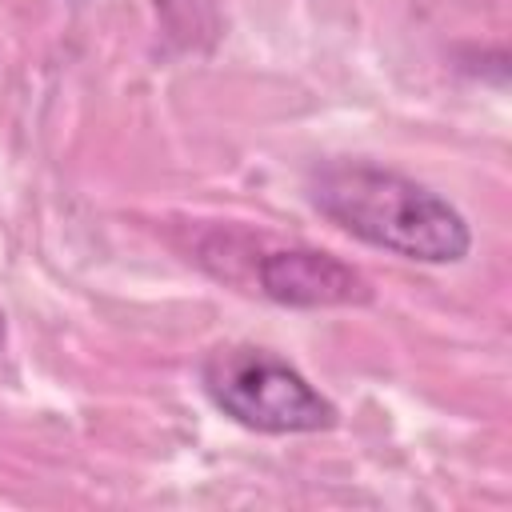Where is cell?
<instances>
[{
	"instance_id": "obj_3",
	"label": "cell",
	"mask_w": 512,
	"mask_h": 512,
	"mask_svg": "<svg viewBox=\"0 0 512 512\" xmlns=\"http://www.w3.org/2000/svg\"><path fill=\"white\" fill-rule=\"evenodd\" d=\"M256 280L260 292L284 308H348L372 300L364 272L320 248H276L260 256Z\"/></svg>"
},
{
	"instance_id": "obj_4",
	"label": "cell",
	"mask_w": 512,
	"mask_h": 512,
	"mask_svg": "<svg viewBox=\"0 0 512 512\" xmlns=\"http://www.w3.org/2000/svg\"><path fill=\"white\" fill-rule=\"evenodd\" d=\"M0 344H4V312H0Z\"/></svg>"
},
{
	"instance_id": "obj_2",
	"label": "cell",
	"mask_w": 512,
	"mask_h": 512,
	"mask_svg": "<svg viewBox=\"0 0 512 512\" xmlns=\"http://www.w3.org/2000/svg\"><path fill=\"white\" fill-rule=\"evenodd\" d=\"M204 396L236 424L268 436L328 432L340 412L336 404L288 360L268 348L228 344L212 348L200 364Z\"/></svg>"
},
{
	"instance_id": "obj_1",
	"label": "cell",
	"mask_w": 512,
	"mask_h": 512,
	"mask_svg": "<svg viewBox=\"0 0 512 512\" xmlns=\"http://www.w3.org/2000/svg\"><path fill=\"white\" fill-rule=\"evenodd\" d=\"M308 200L348 236L416 264H456L472 248L468 220L428 184L368 164L332 160L308 176Z\"/></svg>"
}]
</instances>
